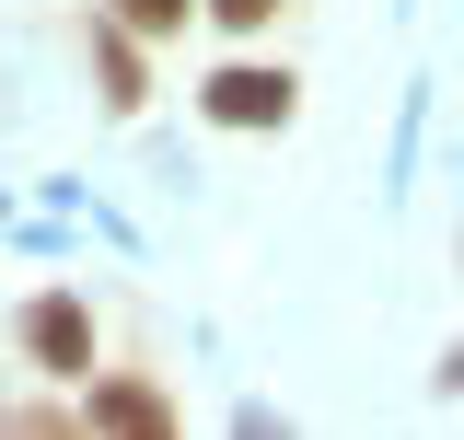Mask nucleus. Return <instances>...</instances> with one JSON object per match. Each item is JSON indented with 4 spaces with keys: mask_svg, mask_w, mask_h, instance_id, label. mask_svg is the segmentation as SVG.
<instances>
[{
    "mask_svg": "<svg viewBox=\"0 0 464 440\" xmlns=\"http://www.w3.org/2000/svg\"><path fill=\"white\" fill-rule=\"evenodd\" d=\"M198 116H209V128H232V139H267V128H290V116H302V81H290L279 58H221V70L198 81Z\"/></svg>",
    "mask_w": 464,
    "mask_h": 440,
    "instance_id": "f257e3e1",
    "label": "nucleus"
},
{
    "mask_svg": "<svg viewBox=\"0 0 464 440\" xmlns=\"http://www.w3.org/2000/svg\"><path fill=\"white\" fill-rule=\"evenodd\" d=\"M12 348H24L47 383H82V371H93V301H82V290H35V301L12 313Z\"/></svg>",
    "mask_w": 464,
    "mask_h": 440,
    "instance_id": "f03ea898",
    "label": "nucleus"
},
{
    "mask_svg": "<svg viewBox=\"0 0 464 440\" xmlns=\"http://www.w3.org/2000/svg\"><path fill=\"white\" fill-rule=\"evenodd\" d=\"M82 406H70V429H116V440H163L174 429V394L140 383V371H82Z\"/></svg>",
    "mask_w": 464,
    "mask_h": 440,
    "instance_id": "7ed1b4c3",
    "label": "nucleus"
},
{
    "mask_svg": "<svg viewBox=\"0 0 464 440\" xmlns=\"http://www.w3.org/2000/svg\"><path fill=\"white\" fill-rule=\"evenodd\" d=\"M93 81H105V105H116V116L151 105V58H140V35H128L116 12H93Z\"/></svg>",
    "mask_w": 464,
    "mask_h": 440,
    "instance_id": "20e7f679",
    "label": "nucleus"
},
{
    "mask_svg": "<svg viewBox=\"0 0 464 440\" xmlns=\"http://www.w3.org/2000/svg\"><path fill=\"white\" fill-rule=\"evenodd\" d=\"M105 12L140 35V47H151V35H186V12H198V0H105Z\"/></svg>",
    "mask_w": 464,
    "mask_h": 440,
    "instance_id": "39448f33",
    "label": "nucleus"
},
{
    "mask_svg": "<svg viewBox=\"0 0 464 440\" xmlns=\"http://www.w3.org/2000/svg\"><path fill=\"white\" fill-rule=\"evenodd\" d=\"M198 12H209V24H221V35H267V24H279L290 0H198Z\"/></svg>",
    "mask_w": 464,
    "mask_h": 440,
    "instance_id": "423d86ee",
    "label": "nucleus"
},
{
    "mask_svg": "<svg viewBox=\"0 0 464 440\" xmlns=\"http://www.w3.org/2000/svg\"><path fill=\"white\" fill-rule=\"evenodd\" d=\"M441 394H464V348H453V359H441Z\"/></svg>",
    "mask_w": 464,
    "mask_h": 440,
    "instance_id": "0eeeda50",
    "label": "nucleus"
}]
</instances>
